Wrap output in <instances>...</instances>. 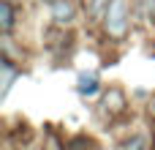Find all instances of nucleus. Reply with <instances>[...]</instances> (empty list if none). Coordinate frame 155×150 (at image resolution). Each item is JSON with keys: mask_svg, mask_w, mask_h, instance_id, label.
Listing matches in <instances>:
<instances>
[{"mask_svg": "<svg viewBox=\"0 0 155 150\" xmlns=\"http://www.w3.org/2000/svg\"><path fill=\"white\" fill-rule=\"evenodd\" d=\"M104 107H106L109 115H120V112L125 109V96H123L120 90H109V96L104 98Z\"/></svg>", "mask_w": 155, "mask_h": 150, "instance_id": "f03ea898", "label": "nucleus"}, {"mask_svg": "<svg viewBox=\"0 0 155 150\" xmlns=\"http://www.w3.org/2000/svg\"><path fill=\"white\" fill-rule=\"evenodd\" d=\"M65 150H93V142H90L87 137H74Z\"/></svg>", "mask_w": 155, "mask_h": 150, "instance_id": "0eeeda50", "label": "nucleus"}, {"mask_svg": "<svg viewBox=\"0 0 155 150\" xmlns=\"http://www.w3.org/2000/svg\"><path fill=\"white\" fill-rule=\"evenodd\" d=\"M150 109H153V112H155V98H153V107H150Z\"/></svg>", "mask_w": 155, "mask_h": 150, "instance_id": "1a4fd4ad", "label": "nucleus"}, {"mask_svg": "<svg viewBox=\"0 0 155 150\" xmlns=\"http://www.w3.org/2000/svg\"><path fill=\"white\" fill-rule=\"evenodd\" d=\"M52 16H54V22H68V19L74 16L71 3H68V0H54V3H52Z\"/></svg>", "mask_w": 155, "mask_h": 150, "instance_id": "7ed1b4c3", "label": "nucleus"}, {"mask_svg": "<svg viewBox=\"0 0 155 150\" xmlns=\"http://www.w3.org/2000/svg\"><path fill=\"white\" fill-rule=\"evenodd\" d=\"M0 27H3V33H11V27H14V8L8 0H0Z\"/></svg>", "mask_w": 155, "mask_h": 150, "instance_id": "20e7f679", "label": "nucleus"}, {"mask_svg": "<svg viewBox=\"0 0 155 150\" xmlns=\"http://www.w3.org/2000/svg\"><path fill=\"white\" fill-rule=\"evenodd\" d=\"M79 93H82V96L98 93V77H95V74H82V77H79Z\"/></svg>", "mask_w": 155, "mask_h": 150, "instance_id": "423d86ee", "label": "nucleus"}, {"mask_svg": "<svg viewBox=\"0 0 155 150\" xmlns=\"http://www.w3.org/2000/svg\"><path fill=\"white\" fill-rule=\"evenodd\" d=\"M109 3H112V0H84V8H87V14H90L93 19H101V16H106Z\"/></svg>", "mask_w": 155, "mask_h": 150, "instance_id": "39448f33", "label": "nucleus"}, {"mask_svg": "<svg viewBox=\"0 0 155 150\" xmlns=\"http://www.w3.org/2000/svg\"><path fill=\"white\" fill-rule=\"evenodd\" d=\"M104 25H106L109 36H114V38L125 36V30H128V0H112L109 11L104 16Z\"/></svg>", "mask_w": 155, "mask_h": 150, "instance_id": "f257e3e1", "label": "nucleus"}, {"mask_svg": "<svg viewBox=\"0 0 155 150\" xmlns=\"http://www.w3.org/2000/svg\"><path fill=\"white\" fill-rule=\"evenodd\" d=\"M144 145H147V139H144L142 134H136L134 139H128V142H125V150H144Z\"/></svg>", "mask_w": 155, "mask_h": 150, "instance_id": "6e6552de", "label": "nucleus"}, {"mask_svg": "<svg viewBox=\"0 0 155 150\" xmlns=\"http://www.w3.org/2000/svg\"><path fill=\"white\" fill-rule=\"evenodd\" d=\"M49 3H54V0H49Z\"/></svg>", "mask_w": 155, "mask_h": 150, "instance_id": "9d476101", "label": "nucleus"}]
</instances>
